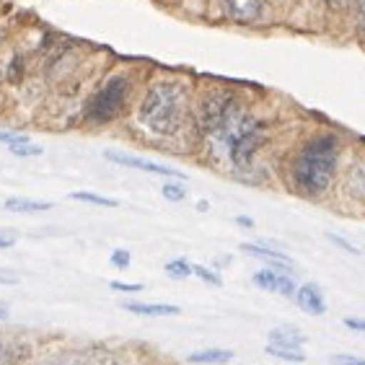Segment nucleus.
<instances>
[{"instance_id":"25","label":"nucleus","mask_w":365,"mask_h":365,"mask_svg":"<svg viewBox=\"0 0 365 365\" xmlns=\"http://www.w3.org/2000/svg\"><path fill=\"white\" fill-rule=\"evenodd\" d=\"M112 290H122V293H138L143 290L140 282H112Z\"/></svg>"},{"instance_id":"30","label":"nucleus","mask_w":365,"mask_h":365,"mask_svg":"<svg viewBox=\"0 0 365 365\" xmlns=\"http://www.w3.org/2000/svg\"><path fill=\"white\" fill-rule=\"evenodd\" d=\"M236 223L244 225V228H254V220H252V218H246V215H239V218H236Z\"/></svg>"},{"instance_id":"11","label":"nucleus","mask_w":365,"mask_h":365,"mask_svg":"<svg viewBox=\"0 0 365 365\" xmlns=\"http://www.w3.org/2000/svg\"><path fill=\"white\" fill-rule=\"evenodd\" d=\"M228 360H233V352L220 350V347H207V350L192 352L190 355L192 365H223V363H228Z\"/></svg>"},{"instance_id":"9","label":"nucleus","mask_w":365,"mask_h":365,"mask_svg":"<svg viewBox=\"0 0 365 365\" xmlns=\"http://www.w3.org/2000/svg\"><path fill=\"white\" fill-rule=\"evenodd\" d=\"M306 342V334L295 327H277L269 331V344L274 347H288V350H301V344Z\"/></svg>"},{"instance_id":"16","label":"nucleus","mask_w":365,"mask_h":365,"mask_svg":"<svg viewBox=\"0 0 365 365\" xmlns=\"http://www.w3.org/2000/svg\"><path fill=\"white\" fill-rule=\"evenodd\" d=\"M166 274L176 277V280H184V277H190L192 274V264L187 259H174L166 264Z\"/></svg>"},{"instance_id":"21","label":"nucleus","mask_w":365,"mask_h":365,"mask_svg":"<svg viewBox=\"0 0 365 365\" xmlns=\"http://www.w3.org/2000/svg\"><path fill=\"white\" fill-rule=\"evenodd\" d=\"M192 274H197V277H200V280L210 282V285H223V282H220V277H218V274L212 272V269L202 267V264H195V267H192Z\"/></svg>"},{"instance_id":"8","label":"nucleus","mask_w":365,"mask_h":365,"mask_svg":"<svg viewBox=\"0 0 365 365\" xmlns=\"http://www.w3.org/2000/svg\"><path fill=\"white\" fill-rule=\"evenodd\" d=\"M295 303L309 317H322L324 311H327V301H324L322 288L314 285V282H306V285H301V288L295 290Z\"/></svg>"},{"instance_id":"17","label":"nucleus","mask_w":365,"mask_h":365,"mask_svg":"<svg viewBox=\"0 0 365 365\" xmlns=\"http://www.w3.org/2000/svg\"><path fill=\"white\" fill-rule=\"evenodd\" d=\"M8 83H21V78H24V60L19 55L14 57V60H11V65H8Z\"/></svg>"},{"instance_id":"14","label":"nucleus","mask_w":365,"mask_h":365,"mask_svg":"<svg viewBox=\"0 0 365 365\" xmlns=\"http://www.w3.org/2000/svg\"><path fill=\"white\" fill-rule=\"evenodd\" d=\"M267 355L285 360V363H303V360H306V355H303L301 350H288V347H274V344H267Z\"/></svg>"},{"instance_id":"10","label":"nucleus","mask_w":365,"mask_h":365,"mask_svg":"<svg viewBox=\"0 0 365 365\" xmlns=\"http://www.w3.org/2000/svg\"><path fill=\"white\" fill-rule=\"evenodd\" d=\"M125 309L138 317H176L179 306L171 303H125Z\"/></svg>"},{"instance_id":"19","label":"nucleus","mask_w":365,"mask_h":365,"mask_svg":"<svg viewBox=\"0 0 365 365\" xmlns=\"http://www.w3.org/2000/svg\"><path fill=\"white\" fill-rule=\"evenodd\" d=\"M163 197L166 200H171V202H182L184 197H187V192H184L182 184H163Z\"/></svg>"},{"instance_id":"18","label":"nucleus","mask_w":365,"mask_h":365,"mask_svg":"<svg viewBox=\"0 0 365 365\" xmlns=\"http://www.w3.org/2000/svg\"><path fill=\"white\" fill-rule=\"evenodd\" d=\"M11 153L19 155V158H31V155H42V145H34V143H24V145L11 148Z\"/></svg>"},{"instance_id":"2","label":"nucleus","mask_w":365,"mask_h":365,"mask_svg":"<svg viewBox=\"0 0 365 365\" xmlns=\"http://www.w3.org/2000/svg\"><path fill=\"white\" fill-rule=\"evenodd\" d=\"M187 112V91L176 81H158L145 91L138 109V120L153 135L169 138L179 133Z\"/></svg>"},{"instance_id":"13","label":"nucleus","mask_w":365,"mask_h":365,"mask_svg":"<svg viewBox=\"0 0 365 365\" xmlns=\"http://www.w3.org/2000/svg\"><path fill=\"white\" fill-rule=\"evenodd\" d=\"M71 200H81V202H91V205H101V207H117V200L112 197H101L93 195V192H71Z\"/></svg>"},{"instance_id":"33","label":"nucleus","mask_w":365,"mask_h":365,"mask_svg":"<svg viewBox=\"0 0 365 365\" xmlns=\"http://www.w3.org/2000/svg\"><path fill=\"white\" fill-rule=\"evenodd\" d=\"M47 365H52V363H47Z\"/></svg>"},{"instance_id":"5","label":"nucleus","mask_w":365,"mask_h":365,"mask_svg":"<svg viewBox=\"0 0 365 365\" xmlns=\"http://www.w3.org/2000/svg\"><path fill=\"white\" fill-rule=\"evenodd\" d=\"M269 0H223V14L233 24H257L267 11Z\"/></svg>"},{"instance_id":"23","label":"nucleus","mask_w":365,"mask_h":365,"mask_svg":"<svg viewBox=\"0 0 365 365\" xmlns=\"http://www.w3.org/2000/svg\"><path fill=\"white\" fill-rule=\"evenodd\" d=\"M327 239L331 241V244H337V246H342L344 252H350V254H358V246H352V244H347V241L342 239V236H337V233H327Z\"/></svg>"},{"instance_id":"7","label":"nucleus","mask_w":365,"mask_h":365,"mask_svg":"<svg viewBox=\"0 0 365 365\" xmlns=\"http://www.w3.org/2000/svg\"><path fill=\"white\" fill-rule=\"evenodd\" d=\"M254 285L262 290H269V293H280V295H295V282L288 272H277V269H259L254 274Z\"/></svg>"},{"instance_id":"28","label":"nucleus","mask_w":365,"mask_h":365,"mask_svg":"<svg viewBox=\"0 0 365 365\" xmlns=\"http://www.w3.org/2000/svg\"><path fill=\"white\" fill-rule=\"evenodd\" d=\"M0 282H3V285H16V282H19V274L11 272V269H0Z\"/></svg>"},{"instance_id":"24","label":"nucleus","mask_w":365,"mask_h":365,"mask_svg":"<svg viewBox=\"0 0 365 365\" xmlns=\"http://www.w3.org/2000/svg\"><path fill=\"white\" fill-rule=\"evenodd\" d=\"M331 360L337 365H365V360L355 358V355H331Z\"/></svg>"},{"instance_id":"26","label":"nucleus","mask_w":365,"mask_h":365,"mask_svg":"<svg viewBox=\"0 0 365 365\" xmlns=\"http://www.w3.org/2000/svg\"><path fill=\"white\" fill-rule=\"evenodd\" d=\"M344 327H347V329H352V331H363V334H365V319L347 317V319H344Z\"/></svg>"},{"instance_id":"32","label":"nucleus","mask_w":365,"mask_h":365,"mask_svg":"<svg viewBox=\"0 0 365 365\" xmlns=\"http://www.w3.org/2000/svg\"><path fill=\"white\" fill-rule=\"evenodd\" d=\"M6 317H8V311L3 309V306H0V319H6Z\"/></svg>"},{"instance_id":"31","label":"nucleus","mask_w":365,"mask_h":365,"mask_svg":"<svg viewBox=\"0 0 365 365\" xmlns=\"http://www.w3.org/2000/svg\"><path fill=\"white\" fill-rule=\"evenodd\" d=\"M350 3V0H327V6H331V8H344Z\"/></svg>"},{"instance_id":"15","label":"nucleus","mask_w":365,"mask_h":365,"mask_svg":"<svg viewBox=\"0 0 365 365\" xmlns=\"http://www.w3.org/2000/svg\"><path fill=\"white\" fill-rule=\"evenodd\" d=\"M73 365H117V358H114V355H109V352L96 350V352H91V355H86L83 360L73 363Z\"/></svg>"},{"instance_id":"22","label":"nucleus","mask_w":365,"mask_h":365,"mask_svg":"<svg viewBox=\"0 0 365 365\" xmlns=\"http://www.w3.org/2000/svg\"><path fill=\"white\" fill-rule=\"evenodd\" d=\"M112 264H114V267H120V269L130 267V252H127V249H114V252H112Z\"/></svg>"},{"instance_id":"20","label":"nucleus","mask_w":365,"mask_h":365,"mask_svg":"<svg viewBox=\"0 0 365 365\" xmlns=\"http://www.w3.org/2000/svg\"><path fill=\"white\" fill-rule=\"evenodd\" d=\"M0 143H6L8 148H16V145H24V143H31V140L21 133H8V130H0Z\"/></svg>"},{"instance_id":"27","label":"nucleus","mask_w":365,"mask_h":365,"mask_svg":"<svg viewBox=\"0 0 365 365\" xmlns=\"http://www.w3.org/2000/svg\"><path fill=\"white\" fill-rule=\"evenodd\" d=\"M358 31L365 39V0H358Z\"/></svg>"},{"instance_id":"6","label":"nucleus","mask_w":365,"mask_h":365,"mask_svg":"<svg viewBox=\"0 0 365 365\" xmlns=\"http://www.w3.org/2000/svg\"><path fill=\"white\" fill-rule=\"evenodd\" d=\"M106 158L112 163H120V166H127V169H138V171H148V174H158V176H171V179H184V174H179L171 166H163V163H153L145 161V158H138V155L130 153H120V150H106Z\"/></svg>"},{"instance_id":"29","label":"nucleus","mask_w":365,"mask_h":365,"mask_svg":"<svg viewBox=\"0 0 365 365\" xmlns=\"http://www.w3.org/2000/svg\"><path fill=\"white\" fill-rule=\"evenodd\" d=\"M16 241H14V236H8V233H0V249H11Z\"/></svg>"},{"instance_id":"4","label":"nucleus","mask_w":365,"mask_h":365,"mask_svg":"<svg viewBox=\"0 0 365 365\" xmlns=\"http://www.w3.org/2000/svg\"><path fill=\"white\" fill-rule=\"evenodd\" d=\"M236 106V96L231 91H210L207 96H202L200 106H197V127L202 135H215L223 127V122L228 120V114Z\"/></svg>"},{"instance_id":"1","label":"nucleus","mask_w":365,"mask_h":365,"mask_svg":"<svg viewBox=\"0 0 365 365\" xmlns=\"http://www.w3.org/2000/svg\"><path fill=\"white\" fill-rule=\"evenodd\" d=\"M339 140L337 135H317L301 148L293 158L290 179L293 187L306 197H319L329 190L334 169H337Z\"/></svg>"},{"instance_id":"12","label":"nucleus","mask_w":365,"mask_h":365,"mask_svg":"<svg viewBox=\"0 0 365 365\" xmlns=\"http://www.w3.org/2000/svg\"><path fill=\"white\" fill-rule=\"evenodd\" d=\"M49 207H52L49 202L26 200V197H11V200H6L8 212H44V210H49Z\"/></svg>"},{"instance_id":"3","label":"nucleus","mask_w":365,"mask_h":365,"mask_svg":"<svg viewBox=\"0 0 365 365\" xmlns=\"http://www.w3.org/2000/svg\"><path fill=\"white\" fill-rule=\"evenodd\" d=\"M130 78L127 76H112L106 81L83 109V117L91 125H106V122L117 120L127 106V98H130Z\"/></svg>"}]
</instances>
